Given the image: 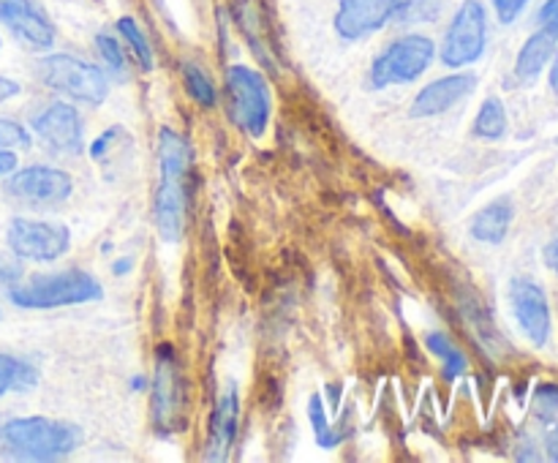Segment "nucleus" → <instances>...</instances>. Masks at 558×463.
I'll return each instance as SVG.
<instances>
[{"instance_id":"obj_10","label":"nucleus","mask_w":558,"mask_h":463,"mask_svg":"<svg viewBox=\"0 0 558 463\" xmlns=\"http://www.w3.org/2000/svg\"><path fill=\"white\" fill-rule=\"evenodd\" d=\"M71 188H74V180L65 169L38 167V163L36 167L14 169L5 180V194L31 207L60 205V202L69 199Z\"/></svg>"},{"instance_id":"obj_31","label":"nucleus","mask_w":558,"mask_h":463,"mask_svg":"<svg viewBox=\"0 0 558 463\" xmlns=\"http://www.w3.org/2000/svg\"><path fill=\"white\" fill-rule=\"evenodd\" d=\"M20 93H22L20 82L11 80V76H3V74H0V103L11 101V98L20 96Z\"/></svg>"},{"instance_id":"obj_22","label":"nucleus","mask_w":558,"mask_h":463,"mask_svg":"<svg viewBox=\"0 0 558 463\" xmlns=\"http://www.w3.org/2000/svg\"><path fill=\"white\" fill-rule=\"evenodd\" d=\"M474 136L477 139H501L507 131V109L499 98H485L474 118Z\"/></svg>"},{"instance_id":"obj_38","label":"nucleus","mask_w":558,"mask_h":463,"mask_svg":"<svg viewBox=\"0 0 558 463\" xmlns=\"http://www.w3.org/2000/svg\"><path fill=\"white\" fill-rule=\"evenodd\" d=\"M0 47H3V41H0Z\"/></svg>"},{"instance_id":"obj_16","label":"nucleus","mask_w":558,"mask_h":463,"mask_svg":"<svg viewBox=\"0 0 558 463\" xmlns=\"http://www.w3.org/2000/svg\"><path fill=\"white\" fill-rule=\"evenodd\" d=\"M238 419H240V395L238 387H229L221 398H218L216 409L210 414V428H207V444L205 458L207 461H227L232 452L234 436H238Z\"/></svg>"},{"instance_id":"obj_4","label":"nucleus","mask_w":558,"mask_h":463,"mask_svg":"<svg viewBox=\"0 0 558 463\" xmlns=\"http://www.w3.org/2000/svg\"><path fill=\"white\" fill-rule=\"evenodd\" d=\"M36 74L49 90L63 93V96L74 98V101L93 103V107L101 103L109 93L104 69L82 58H74V54H47V58L38 60Z\"/></svg>"},{"instance_id":"obj_29","label":"nucleus","mask_w":558,"mask_h":463,"mask_svg":"<svg viewBox=\"0 0 558 463\" xmlns=\"http://www.w3.org/2000/svg\"><path fill=\"white\" fill-rule=\"evenodd\" d=\"M529 3H532V0H494V9L501 25H512V22L526 11Z\"/></svg>"},{"instance_id":"obj_15","label":"nucleus","mask_w":558,"mask_h":463,"mask_svg":"<svg viewBox=\"0 0 558 463\" xmlns=\"http://www.w3.org/2000/svg\"><path fill=\"white\" fill-rule=\"evenodd\" d=\"M474 90H477V76L474 74L441 76V80H434L414 96L409 114L414 120L436 118V114H445L447 109L461 103L466 96H472Z\"/></svg>"},{"instance_id":"obj_27","label":"nucleus","mask_w":558,"mask_h":463,"mask_svg":"<svg viewBox=\"0 0 558 463\" xmlns=\"http://www.w3.org/2000/svg\"><path fill=\"white\" fill-rule=\"evenodd\" d=\"M534 412L539 419L558 417V385H543L534 392Z\"/></svg>"},{"instance_id":"obj_1","label":"nucleus","mask_w":558,"mask_h":463,"mask_svg":"<svg viewBox=\"0 0 558 463\" xmlns=\"http://www.w3.org/2000/svg\"><path fill=\"white\" fill-rule=\"evenodd\" d=\"M194 153L189 139L172 129L158 131V178L156 191V227L167 243H178L185 232V210H189V172Z\"/></svg>"},{"instance_id":"obj_3","label":"nucleus","mask_w":558,"mask_h":463,"mask_svg":"<svg viewBox=\"0 0 558 463\" xmlns=\"http://www.w3.org/2000/svg\"><path fill=\"white\" fill-rule=\"evenodd\" d=\"M104 289L90 272L69 270V272H49V276H36L25 283H16L9 289V300L20 308L49 310L63 308V305H82L101 300Z\"/></svg>"},{"instance_id":"obj_36","label":"nucleus","mask_w":558,"mask_h":463,"mask_svg":"<svg viewBox=\"0 0 558 463\" xmlns=\"http://www.w3.org/2000/svg\"><path fill=\"white\" fill-rule=\"evenodd\" d=\"M550 87L558 93V52L554 54V65H550Z\"/></svg>"},{"instance_id":"obj_19","label":"nucleus","mask_w":558,"mask_h":463,"mask_svg":"<svg viewBox=\"0 0 558 463\" xmlns=\"http://www.w3.org/2000/svg\"><path fill=\"white\" fill-rule=\"evenodd\" d=\"M38 385V370L31 363L0 352V398L9 392H27Z\"/></svg>"},{"instance_id":"obj_21","label":"nucleus","mask_w":558,"mask_h":463,"mask_svg":"<svg viewBox=\"0 0 558 463\" xmlns=\"http://www.w3.org/2000/svg\"><path fill=\"white\" fill-rule=\"evenodd\" d=\"M425 346H428V352L434 354V357L441 360L447 381L458 379V376L469 368L466 354H463L461 349H458L456 343L445 336V332H428V338H425Z\"/></svg>"},{"instance_id":"obj_14","label":"nucleus","mask_w":558,"mask_h":463,"mask_svg":"<svg viewBox=\"0 0 558 463\" xmlns=\"http://www.w3.org/2000/svg\"><path fill=\"white\" fill-rule=\"evenodd\" d=\"M0 22L31 49H49L58 38L52 20L36 0H0Z\"/></svg>"},{"instance_id":"obj_24","label":"nucleus","mask_w":558,"mask_h":463,"mask_svg":"<svg viewBox=\"0 0 558 463\" xmlns=\"http://www.w3.org/2000/svg\"><path fill=\"white\" fill-rule=\"evenodd\" d=\"M183 85L185 93H189L199 107H216L218 103L216 85H213L210 76H207L196 63H183Z\"/></svg>"},{"instance_id":"obj_7","label":"nucleus","mask_w":558,"mask_h":463,"mask_svg":"<svg viewBox=\"0 0 558 463\" xmlns=\"http://www.w3.org/2000/svg\"><path fill=\"white\" fill-rule=\"evenodd\" d=\"M227 90L232 98V114L238 125L245 134L259 139L267 131L272 114V96L267 80L248 65H229Z\"/></svg>"},{"instance_id":"obj_18","label":"nucleus","mask_w":558,"mask_h":463,"mask_svg":"<svg viewBox=\"0 0 558 463\" xmlns=\"http://www.w3.org/2000/svg\"><path fill=\"white\" fill-rule=\"evenodd\" d=\"M512 223V202L510 199H496L485 205L477 216L472 218V237L480 243H501L510 232Z\"/></svg>"},{"instance_id":"obj_6","label":"nucleus","mask_w":558,"mask_h":463,"mask_svg":"<svg viewBox=\"0 0 558 463\" xmlns=\"http://www.w3.org/2000/svg\"><path fill=\"white\" fill-rule=\"evenodd\" d=\"M153 425L158 434L169 436L185 425V381L178 354L169 343L156 349V374H153Z\"/></svg>"},{"instance_id":"obj_25","label":"nucleus","mask_w":558,"mask_h":463,"mask_svg":"<svg viewBox=\"0 0 558 463\" xmlns=\"http://www.w3.org/2000/svg\"><path fill=\"white\" fill-rule=\"evenodd\" d=\"M96 49H98V54H101V58H104V63H107L109 69L114 71V74H123L125 54H123V47H120L118 38L109 36V33H98V36H96Z\"/></svg>"},{"instance_id":"obj_37","label":"nucleus","mask_w":558,"mask_h":463,"mask_svg":"<svg viewBox=\"0 0 558 463\" xmlns=\"http://www.w3.org/2000/svg\"><path fill=\"white\" fill-rule=\"evenodd\" d=\"M129 267H131V261H129V259H120V261H118V265H114V267H112V270H114V272H118V276H120V272H125V270H129Z\"/></svg>"},{"instance_id":"obj_12","label":"nucleus","mask_w":558,"mask_h":463,"mask_svg":"<svg viewBox=\"0 0 558 463\" xmlns=\"http://www.w3.org/2000/svg\"><path fill=\"white\" fill-rule=\"evenodd\" d=\"M33 131L49 150L60 153V156H80L82 147H85V129H82L80 112L65 101L49 103L41 114H36Z\"/></svg>"},{"instance_id":"obj_9","label":"nucleus","mask_w":558,"mask_h":463,"mask_svg":"<svg viewBox=\"0 0 558 463\" xmlns=\"http://www.w3.org/2000/svg\"><path fill=\"white\" fill-rule=\"evenodd\" d=\"M5 245L16 259L54 261L71 248V232L63 223L38 221V218H11L5 229Z\"/></svg>"},{"instance_id":"obj_20","label":"nucleus","mask_w":558,"mask_h":463,"mask_svg":"<svg viewBox=\"0 0 558 463\" xmlns=\"http://www.w3.org/2000/svg\"><path fill=\"white\" fill-rule=\"evenodd\" d=\"M308 419H311V425H314L316 444H319L322 450H336L338 444H343V441L349 439V430H343V425H330L319 392H316V395H311Z\"/></svg>"},{"instance_id":"obj_34","label":"nucleus","mask_w":558,"mask_h":463,"mask_svg":"<svg viewBox=\"0 0 558 463\" xmlns=\"http://www.w3.org/2000/svg\"><path fill=\"white\" fill-rule=\"evenodd\" d=\"M545 265H548L550 270L558 276V237L550 240V243L545 245Z\"/></svg>"},{"instance_id":"obj_17","label":"nucleus","mask_w":558,"mask_h":463,"mask_svg":"<svg viewBox=\"0 0 558 463\" xmlns=\"http://www.w3.org/2000/svg\"><path fill=\"white\" fill-rule=\"evenodd\" d=\"M558 47V25H543L534 36L526 38L515 58V76L523 82H532L548 69Z\"/></svg>"},{"instance_id":"obj_30","label":"nucleus","mask_w":558,"mask_h":463,"mask_svg":"<svg viewBox=\"0 0 558 463\" xmlns=\"http://www.w3.org/2000/svg\"><path fill=\"white\" fill-rule=\"evenodd\" d=\"M20 278H22V267L20 261H16V256L14 259H9V256L0 254V283H14L20 281Z\"/></svg>"},{"instance_id":"obj_2","label":"nucleus","mask_w":558,"mask_h":463,"mask_svg":"<svg viewBox=\"0 0 558 463\" xmlns=\"http://www.w3.org/2000/svg\"><path fill=\"white\" fill-rule=\"evenodd\" d=\"M82 444V428L52 417H14L0 425V447L20 461H58Z\"/></svg>"},{"instance_id":"obj_28","label":"nucleus","mask_w":558,"mask_h":463,"mask_svg":"<svg viewBox=\"0 0 558 463\" xmlns=\"http://www.w3.org/2000/svg\"><path fill=\"white\" fill-rule=\"evenodd\" d=\"M0 147H31V131L22 123L0 118Z\"/></svg>"},{"instance_id":"obj_23","label":"nucleus","mask_w":558,"mask_h":463,"mask_svg":"<svg viewBox=\"0 0 558 463\" xmlns=\"http://www.w3.org/2000/svg\"><path fill=\"white\" fill-rule=\"evenodd\" d=\"M118 33L125 38V44H129V49L134 52L136 63H140L142 71H153V49H150V41H147V36L142 33V27L136 25L134 16H120L118 20Z\"/></svg>"},{"instance_id":"obj_8","label":"nucleus","mask_w":558,"mask_h":463,"mask_svg":"<svg viewBox=\"0 0 558 463\" xmlns=\"http://www.w3.org/2000/svg\"><path fill=\"white\" fill-rule=\"evenodd\" d=\"M488 47V11L480 0H463L441 41V63L450 69L477 63Z\"/></svg>"},{"instance_id":"obj_26","label":"nucleus","mask_w":558,"mask_h":463,"mask_svg":"<svg viewBox=\"0 0 558 463\" xmlns=\"http://www.w3.org/2000/svg\"><path fill=\"white\" fill-rule=\"evenodd\" d=\"M123 134H125V129H120V125H112V129L104 131V134L98 136V139L90 145V158H93V161H104V163H107L109 158H112V153L118 150V139Z\"/></svg>"},{"instance_id":"obj_11","label":"nucleus","mask_w":558,"mask_h":463,"mask_svg":"<svg viewBox=\"0 0 558 463\" xmlns=\"http://www.w3.org/2000/svg\"><path fill=\"white\" fill-rule=\"evenodd\" d=\"M407 0H341L332 27L343 41H360L392 22Z\"/></svg>"},{"instance_id":"obj_32","label":"nucleus","mask_w":558,"mask_h":463,"mask_svg":"<svg viewBox=\"0 0 558 463\" xmlns=\"http://www.w3.org/2000/svg\"><path fill=\"white\" fill-rule=\"evenodd\" d=\"M16 167H20V158H16V153L9 150V147H0V178H5V174L14 172Z\"/></svg>"},{"instance_id":"obj_33","label":"nucleus","mask_w":558,"mask_h":463,"mask_svg":"<svg viewBox=\"0 0 558 463\" xmlns=\"http://www.w3.org/2000/svg\"><path fill=\"white\" fill-rule=\"evenodd\" d=\"M539 25H558V0H545L537 14Z\"/></svg>"},{"instance_id":"obj_5","label":"nucleus","mask_w":558,"mask_h":463,"mask_svg":"<svg viewBox=\"0 0 558 463\" xmlns=\"http://www.w3.org/2000/svg\"><path fill=\"white\" fill-rule=\"evenodd\" d=\"M434 58L436 44L428 36L409 33V36L396 38V41L381 49V54L371 65V85H409V82L420 80L430 69Z\"/></svg>"},{"instance_id":"obj_35","label":"nucleus","mask_w":558,"mask_h":463,"mask_svg":"<svg viewBox=\"0 0 558 463\" xmlns=\"http://www.w3.org/2000/svg\"><path fill=\"white\" fill-rule=\"evenodd\" d=\"M545 447H548L550 461H558V428L550 430V434H548V441H545Z\"/></svg>"},{"instance_id":"obj_13","label":"nucleus","mask_w":558,"mask_h":463,"mask_svg":"<svg viewBox=\"0 0 558 463\" xmlns=\"http://www.w3.org/2000/svg\"><path fill=\"white\" fill-rule=\"evenodd\" d=\"M510 303L523 336L534 346H545L550 338V305L545 297V289L534 283L532 278H515L510 283Z\"/></svg>"}]
</instances>
